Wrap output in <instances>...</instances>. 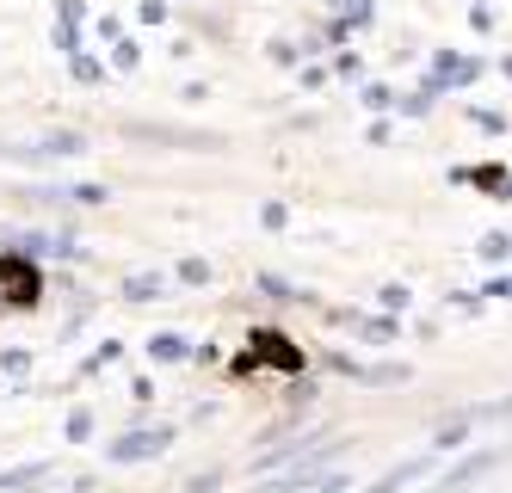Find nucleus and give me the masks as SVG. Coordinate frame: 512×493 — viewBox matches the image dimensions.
<instances>
[{
  "mask_svg": "<svg viewBox=\"0 0 512 493\" xmlns=\"http://www.w3.org/2000/svg\"><path fill=\"white\" fill-rule=\"evenodd\" d=\"M38 481H50V469H44V463H25V469H7V475H0V493H25V487H38Z\"/></svg>",
  "mask_w": 512,
  "mask_h": 493,
  "instance_id": "2",
  "label": "nucleus"
},
{
  "mask_svg": "<svg viewBox=\"0 0 512 493\" xmlns=\"http://www.w3.org/2000/svg\"><path fill=\"white\" fill-rule=\"evenodd\" d=\"M161 444H167V432H130L124 444H112V457L118 463H142V457H155Z\"/></svg>",
  "mask_w": 512,
  "mask_h": 493,
  "instance_id": "1",
  "label": "nucleus"
}]
</instances>
